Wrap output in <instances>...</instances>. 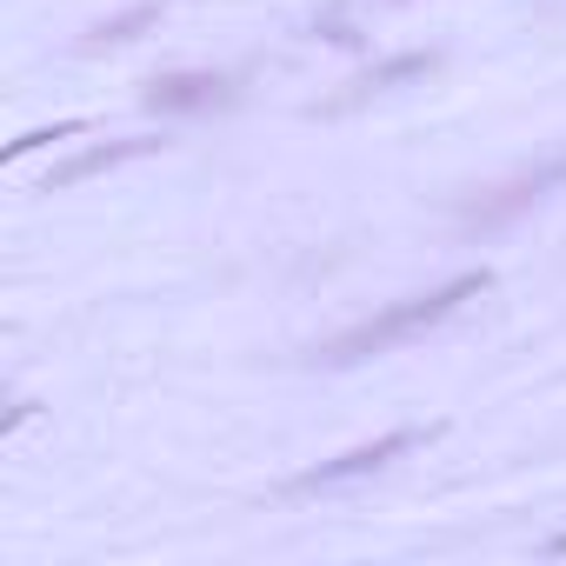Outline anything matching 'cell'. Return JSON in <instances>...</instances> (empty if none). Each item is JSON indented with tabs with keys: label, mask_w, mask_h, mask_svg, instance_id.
Here are the masks:
<instances>
[{
	"label": "cell",
	"mask_w": 566,
	"mask_h": 566,
	"mask_svg": "<svg viewBox=\"0 0 566 566\" xmlns=\"http://www.w3.org/2000/svg\"><path fill=\"white\" fill-rule=\"evenodd\" d=\"M473 294H486V266H480V273H453V280H440L433 294H407V301L380 307L374 321L334 334L327 347H314V367H360V360H374V354H387V347H400V340L440 327V321H447L460 301H473Z\"/></svg>",
	"instance_id": "cell-1"
},
{
	"label": "cell",
	"mask_w": 566,
	"mask_h": 566,
	"mask_svg": "<svg viewBox=\"0 0 566 566\" xmlns=\"http://www.w3.org/2000/svg\"><path fill=\"white\" fill-rule=\"evenodd\" d=\"M433 427H400V433H380L374 447H354V453H340V460H321V467H307L301 480H294V493H314V486H340V480H360V473H380L387 460H400L407 447H420Z\"/></svg>",
	"instance_id": "cell-2"
},
{
	"label": "cell",
	"mask_w": 566,
	"mask_h": 566,
	"mask_svg": "<svg viewBox=\"0 0 566 566\" xmlns=\"http://www.w3.org/2000/svg\"><path fill=\"white\" fill-rule=\"evenodd\" d=\"M559 180H566V154H559V160H546V167H533V174H520V180H506V187H500V200L467 207V227H506L513 213H526L533 200H546Z\"/></svg>",
	"instance_id": "cell-3"
},
{
	"label": "cell",
	"mask_w": 566,
	"mask_h": 566,
	"mask_svg": "<svg viewBox=\"0 0 566 566\" xmlns=\"http://www.w3.org/2000/svg\"><path fill=\"white\" fill-rule=\"evenodd\" d=\"M233 101V81L227 74H160L147 87V107L154 114H200V107H227Z\"/></svg>",
	"instance_id": "cell-4"
},
{
	"label": "cell",
	"mask_w": 566,
	"mask_h": 566,
	"mask_svg": "<svg viewBox=\"0 0 566 566\" xmlns=\"http://www.w3.org/2000/svg\"><path fill=\"white\" fill-rule=\"evenodd\" d=\"M167 140H107V147H87V154H74V160H61L54 174H48V193L54 187H81V180H94V174H107V167H120V160H140V154H160Z\"/></svg>",
	"instance_id": "cell-5"
},
{
	"label": "cell",
	"mask_w": 566,
	"mask_h": 566,
	"mask_svg": "<svg viewBox=\"0 0 566 566\" xmlns=\"http://www.w3.org/2000/svg\"><path fill=\"white\" fill-rule=\"evenodd\" d=\"M440 67V54H394V61H380V67H367L327 114H340V107H360L367 94H387V87H400V81H420V74H433Z\"/></svg>",
	"instance_id": "cell-6"
},
{
	"label": "cell",
	"mask_w": 566,
	"mask_h": 566,
	"mask_svg": "<svg viewBox=\"0 0 566 566\" xmlns=\"http://www.w3.org/2000/svg\"><path fill=\"white\" fill-rule=\"evenodd\" d=\"M160 21V0H140V8H127V14H114V21H101L94 34H87V48H120V41H134L140 28H154Z\"/></svg>",
	"instance_id": "cell-7"
},
{
	"label": "cell",
	"mask_w": 566,
	"mask_h": 566,
	"mask_svg": "<svg viewBox=\"0 0 566 566\" xmlns=\"http://www.w3.org/2000/svg\"><path fill=\"white\" fill-rule=\"evenodd\" d=\"M74 134H87V120H61V127H34V134H21L8 154H0V160H8V167H21L34 147H54V140H74Z\"/></svg>",
	"instance_id": "cell-8"
},
{
	"label": "cell",
	"mask_w": 566,
	"mask_h": 566,
	"mask_svg": "<svg viewBox=\"0 0 566 566\" xmlns=\"http://www.w3.org/2000/svg\"><path fill=\"white\" fill-rule=\"evenodd\" d=\"M553 553H566V533H559V539H553Z\"/></svg>",
	"instance_id": "cell-9"
}]
</instances>
